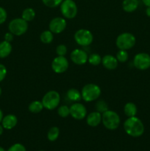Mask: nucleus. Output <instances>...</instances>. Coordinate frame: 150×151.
<instances>
[{"label": "nucleus", "mask_w": 150, "mask_h": 151, "mask_svg": "<svg viewBox=\"0 0 150 151\" xmlns=\"http://www.w3.org/2000/svg\"><path fill=\"white\" fill-rule=\"evenodd\" d=\"M124 129L126 134L132 137H139L144 133V125L142 121L136 116L128 117L124 122Z\"/></svg>", "instance_id": "obj_1"}, {"label": "nucleus", "mask_w": 150, "mask_h": 151, "mask_svg": "<svg viewBox=\"0 0 150 151\" xmlns=\"http://www.w3.org/2000/svg\"><path fill=\"white\" fill-rule=\"evenodd\" d=\"M101 122L107 129L113 131L119 128L121 119L119 115L114 111L107 110L101 114Z\"/></svg>", "instance_id": "obj_2"}, {"label": "nucleus", "mask_w": 150, "mask_h": 151, "mask_svg": "<svg viewBox=\"0 0 150 151\" xmlns=\"http://www.w3.org/2000/svg\"><path fill=\"white\" fill-rule=\"evenodd\" d=\"M101 88L98 85L94 83H88L84 86L81 91L82 99L85 102H93L97 100L101 95Z\"/></svg>", "instance_id": "obj_3"}, {"label": "nucleus", "mask_w": 150, "mask_h": 151, "mask_svg": "<svg viewBox=\"0 0 150 151\" xmlns=\"http://www.w3.org/2000/svg\"><path fill=\"white\" fill-rule=\"evenodd\" d=\"M136 38L130 32H123L117 37L116 41V46L119 50H128L135 46Z\"/></svg>", "instance_id": "obj_4"}, {"label": "nucleus", "mask_w": 150, "mask_h": 151, "mask_svg": "<svg viewBox=\"0 0 150 151\" xmlns=\"http://www.w3.org/2000/svg\"><path fill=\"white\" fill-rule=\"evenodd\" d=\"M41 102L46 109L50 111L54 110L60 104V95L57 91H49L44 94Z\"/></svg>", "instance_id": "obj_5"}, {"label": "nucleus", "mask_w": 150, "mask_h": 151, "mask_svg": "<svg viewBox=\"0 0 150 151\" xmlns=\"http://www.w3.org/2000/svg\"><path fill=\"white\" fill-rule=\"evenodd\" d=\"M8 29L11 33L16 36L24 35L28 29V22L22 18L14 19L9 23Z\"/></svg>", "instance_id": "obj_6"}, {"label": "nucleus", "mask_w": 150, "mask_h": 151, "mask_svg": "<svg viewBox=\"0 0 150 151\" xmlns=\"http://www.w3.org/2000/svg\"><path fill=\"white\" fill-rule=\"evenodd\" d=\"M60 11L66 19H72L77 14V6L73 0H63L60 4Z\"/></svg>", "instance_id": "obj_7"}, {"label": "nucleus", "mask_w": 150, "mask_h": 151, "mask_svg": "<svg viewBox=\"0 0 150 151\" xmlns=\"http://www.w3.org/2000/svg\"><path fill=\"white\" fill-rule=\"evenodd\" d=\"M74 40L79 45L89 46L94 41V36L91 31L85 29H80L75 32Z\"/></svg>", "instance_id": "obj_8"}, {"label": "nucleus", "mask_w": 150, "mask_h": 151, "mask_svg": "<svg viewBox=\"0 0 150 151\" xmlns=\"http://www.w3.org/2000/svg\"><path fill=\"white\" fill-rule=\"evenodd\" d=\"M133 64L140 70H146L150 67V55L147 53L141 52L135 55L133 59Z\"/></svg>", "instance_id": "obj_9"}, {"label": "nucleus", "mask_w": 150, "mask_h": 151, "mask_svg": "<svg viewBox=\"0 0 150 151\" xmlns=\"http://www.w3.org/2000/svg\"><path fill=\"white\" fill-rule=\"evenodd\" d=\"M69 60L65 56H57L51 62V69L55 73L61 74L69 69Z\"/></svg>", "instance_id": "obj_10"}, {"label": "nucleus", "mask_w": 150, "mask_h": 151, "mask_svg": "<svg viewBox=\"0 0 150 151\" xmlns=\"http://www.w3.org/2000/svg\"><path fill=\"white\" fill-rule=\"evenodd\" d=\"M66 26L67 23L64 18L55 17L50 21L49 28L52 33L60 34L65 30Z\"/></svg>", "instance_id": "obj_11"}, {"label": "nucleus", "mask_w": 150, "mask_h": 151, "mask_svg": "<svg viewBox=\"0 0 150 151\" xmlns=\"http://www.w3.org/2000/svg\"><path fill=\"white\" fill-rule=\"evenodd\" d=\"M69 109H70V115L74 119L81 120L87 116V109L82 103H74Z\"/></svg>", "instance_id": "obj_12"}, {"label": "nucleus", "mask_w": 150, "mask_h": 151, "mask_svg": "<svg viewBox=\"0 0 150 151\" xmlns=\"http://www.w3.org/2000/svg\"><path fill=\"white\" fill-rule=\"evenodd\" d=\"M70 58L71 61L76 65H84L88 60V55L86 52L80 49H75L71 52Z\"/></svg>", "instance_id": "obj_13"}, {"label": "nucleus", "mask_w": 150, "mask_h": 151, "mask_svg": "<svg viewBox=\"0 0 150 151\" xmlns=\"http://www.w3.org/2000/svg\"><path fill=\"white\" fill-rule=\"evenodd\" d=\"M118 60L116 57L111 55H106L101 58V63L105 69L108 70H114L118 66Z\"/></svg>", "instance_id": "obj_14"}, {"label": "nucleus", "mask_w": 150, "mask_h": 151, "mask_svg": "<svg viewBox=\"0 0 150 151\" xmlns=\"http://www.w3.org/2000/svg\"><path fill=\"white\" fill-rule=\"evenodd\" d=\"M18 119L14 114H8L4 116L1 120V125L6 130H11L16 126Z\"/></svg>", "instance_id": "obj_15"}, {"label": "nucleus", "mask_w": 150, "mask_h": 151, "mask_svg": "<svg viewBox=\"0 0 150 151\" xmlns=\"http://www.w3.org/2000/svg\"><path fill=\"white\" fill-rule=\"evenodd\" d=\"M86 122L89 126L96 127L101 122V114L99 111H94L87 116Z\"/></svg>", "instance_id": "obj_16"}, {"label": "nucleus", "mask_w": 150, "mask_h": 151, "mask_svg": "<svg viewBox=\"0 0 150 151\" xmlns=\"http://www.w3.org/2000/svg\"><path fill=\"white\" fill-rule=\"evenodd\" d=\"M138 0H124L122 2V8L126 13H132L138 7Z\"/></svg>", "instance_id": "obj_17"}, {"label": "nucleus", "mask_w": 150, "mask_h": 151, "mask_svg": "<svg viewBox=\"0 0 150 151\" xmlns=\"http://www.w3.org/2000/svg\"><path fill=\"white\" fill-rule=\"evenodd\" d=\"M12 52V45L10 42L3 41L0 42V58H5Z\"/></svg>", "instance_id": "obj_18"}, {"label": "nucleus", "mask_w": 150, "mask_h": 151, "mask_svg": "<svg viewBox=\"0 0 150 151\" xmlns=\"http://www.w3.org/2000/svg\"><path fill=\"white\" fill-rule=\"evenodd\" d=\"M124 111L126 116H127L128 117H131V116H135L137 114L138 109L135 103H127L124 107Z\"/></svg>", "instance_id": "obj_19"}, {"label": "nucleus", "mask_w": 150, "mask_h": 151, "mask_svg": "<svg viewBox=\"0 0 150 151\" xmlns=\"http://www.w3.org/2000/svg\"><path fill=\"white\" fill-rule=\"evenodd\" d=\"M44 106H43V103L41 101L39 100H35V101H32L30 104L28 106V109H29V111L31 113L33 114H38L40 112L42 111V110L44 109Z\"/></svg>", "instance_id": "obj_20"}, {"label": "nucleus", "mask_w": 150, "mask_h": 151, "mask_svg": "<svg viewBox=\"0 0 150 151\" xmlns=\"http://www.w3.org/2000/svg\"><path fill=\"white\" fill-rule=\"evenodd\" d=\"M67 97L70 100L76 103L81 100L82 94H81V92H79L76 88H70L67 91Z\"/></svg>", "instance_id": "obj_21"}, {"label": "nucleus", "mask_w": 150, "mask_h": 151, "mask_svg": "<svg viewBox=\"0 0 150 151\" xmlns=\"http://www.w3.org/2000/svg\"><path fill=\"white\" fill-rule=\"evenodd\" d=\"M35 17V12L34 9L31 8V7H27V8L24 9L22 12L21 18L25 20L26 22H29L33 20Z\"/></svg>", "instance_id": "obj_22"}, {"label": "nucleus", "mask_w": 150, "mask_h": 151, "mask_svg": "<svg viewBox=\"0 0 150 151\" xmlns=\"http://www.w3.org/2000/svg\"><path fill=\"white\" fill-rule=\"evenodd\" d=\"M60 135V130L57 127H51L47 133V138L50 142H54L57 139Z\"/></svg>", "instance_id": "obj_23"}, {"label": "nucleus", "mask_w": 150, "mask_h": 151, "mask_svg": "<svg viewBox=\"0 0 150 151\" xmlns=\"http://www.w3.org/2000/svg\"><path fill=\"white\" fill-rule=\"evenodd\" d=\"M53 38H54L53 33L49 29L44 31L40 35V39H41V42L44 44H50L53 41Z\"/></svg>", "instance_id": "obj_24"}, {"label": "nucleus", "mask_w": 150, "mask_h": 151, "mask_svg": "<svg viewBox=\"0 0 150 151\" xmlns=\"http://www.w3.org/2000/svg\"><path fill=\"white\" fill-rule=\"evenodd\" d=\"M101 56L96 53H94L91 54V55L88 56V61L89 62L90 64L93 65V66H98L101 63Z\"/></svg>", "instance_id": "obj_25"}, {"label": "nucleus", "mask_w": 150, "mask_h": 151, "mask_svg": "<svg viewBox=\"0 0 150 151\" xmlns=\"http://www.w3.org/2000/svg\"><path fill=\"white\" fill-rule=\"evenodd\" d=\"M116 59L120 63H125L128 60L129 55L126 50H119V51L116 53Z\"/></svg>", "instance_id": "obj_26"}, {"label": "nucleus", "mask_w": 150, "mask_h": 151, "mask_svg": "<svg viewBox=\"0 0 150 151\" xmlns=\"http://www.w3.org/2000/svg\"><path fill=\"white\" fill-rule=\"evenodd\" d=\"M57 114L60 117L66 118L69 116V115H70V109L69 106L63 105L57 109Z\"/></svg>", "instance_id": "obj_27"}, {"label": "nucleus", "mask_w": 150, "mask_h": 151, "mask_svg": "<svg viewBox=\"0 0 150 151\" xmlns=\"http://www.w3.org/2000/svg\"><path fill=\"white\" fill-rule=\"evenodd\" d=\"M96 111L99 112V113L103 114L106 111L109 110L108 106H107V103L104 102V100H99L96 104Z\"/></svg>", "instance_id": "obj_28"}, {"label": "nucleus", "mask_w": 150, "mask_h": 151, "mask_svg": "<svg viewBox=\"0 0 150 151\" xmlns=\"http://www.w3.org/2000/svg\"><path fill=\"white\" fill-rule=\"evenodd\" d=\"M63 0H42V2L46 7L54 8V7L60 5V4L63 2Z\"/></svg>", "instance_id": "obj_29"}, {"label": "nucleus", "mask_w": 150, "mask_h": 151, "mask_svg": "<svg viewBox=\"0 0 150 151\" xmlns=\"http://www.w3.org/2000/svg\"><path fill=\"white\" fill-rule=\"evenodd\" d=\"M56 53L57 56H65L67 53V47L64 44H60L56 48Z\"/></svg>", "instance_id": "obj_30"}, {"label": "nucleus", "mask_w": 150, "mask_h": 151, "mask_svg": "<svg viewBox=\"0 0 150 151\" xmlns=\"http://www.w3.org/2000/svg\"><path fill=\"white\" fill-rule=\"evenodd\" d=\"M7 151H26L24 146L20 143H16V144L13 145Z\"/></svg>", "instance_id": "obj_31"}, {"label": "nucleus", "mask_w": 150, "mask_h": 151, "mask_svg": "<svg viewBox=\"0 0 150 151\" xmlns=\"http://www.w3.org/2000/svg\"><path fill=\"white\" fill-rule=\"evenodd\" d=\"M7 73V71L6 66L0 63V82H1L5 78Z\"/></svg>", "instance_id": "obj_32"}, {"label": "nucleus", "mask_w": 150, "mask_h": 151, "mask_svg": "<svg viewBox=\"0 0 150 151\" xmlns=\"http://www.w3.org/2000/svg\"><path fill=\"white\" fill-rule=\"evenodd\" d=\"M7 17V14L6 10L3 7H0V24H2L4 22H5Z\"/></svg>", "instance_id": "obj_33"}, {"label": "nucleus", "mask_w": 150, "mask_h": 151, "mask_svg": "<svg viewBox=\"0 0 150 151\" xmlns=\"http://www.w3.org/2000/svg\"><path fill=\"white\" fill-rule=\"evenodd\" d=\"M13 34L11 33L10 32H7V33H5V35H4V41H8V42H11L13 40Z\"/></svg>", "instance_id": "obj_34"}, {"label": "nucleus", "mask_w": 150, "mask_h": 151, "mask_svg": "<svg viewBox=\"0 0 150 151\" xmlns=\"http://www.w3.org/2000/svg\"><path fill=\"white\" fill-rule=\"evenodd\" d=\"M142 1L146 7H150V0H142Z\"/></svg>", "instance_id": "obj_35"}, {"label": "nucleus", "mask_w": 150, "mask_h": 151, "mask_svg": "<svg viewBox=\"0 0 150 151\" xmlns=\"http://www.w3.org/2000/svg\"><path fill=\"white\" fill-rule=\"evenodd\" d=\"M146 13L147 16L150 17V7H147L146 10Z\"/></svg>", "instance_id": "obj_36"}, {"label": "nucleus", "mask_w": 150, "mask_h": 151, "mask_svg": "<svg viewBox=\"0 0 150 151\" xmlns=\"http://www.w3.org/2000/svg\"><path fill=\"white\" fill-rule=\"evenodd\" d=\"M3 117H4V116H3V112L0 109V122H1V120H2Z\"/></svg>", "instance_id": "obj_37"}, {"label": "nucleus", "mask_w": 150, "mask_h": 151, "mask_svg": "<svg viewBox=\"0 0 150 151\" xmlns=\"http://www.w3.org/2000/svg\"><path fill=\"white\" fill-rule=\"evenodd\" d=\"M3 131H4V128L1 125H0V136L3 134Z\"/></svg>", "instance_id": "obj_38"}, {"label": "nucleus", "mask_w": 150, "mask_h": 151, "mask_svg": "<svg viewBox=\"0 0 150 151\" xmlns=\"http://www.w3.org/2000/svg\"><path fill=\"white\" fill-rule=\"evenodd\" d=\"M0 151H6L2 147H0Z\"/></svg>", "instance_id": "obj_39"}, {"label": "nucleus", "mask_w": 150, "mask_h": 151, "mask_svg": "<svg viewBox=\"0 0 150 151\" xmlns=\"http://www.w3.org/2000/svg\"><path fill=\"white\" fill-rule=\"evenodd\" d=\"M1 87H0V96H1Z\"/></svg>", "instance_id": "obj_40"}, {"label": "nucleus", "mask_w": 150, "mask_h": 151, "mask_svg": "<svg viewBox=\"0 0 150 151\" xmlns=\"http://www.w3.org/2000/svg\"><path fill=\"white\" fill-rule=\"evenodd\" d=\"M40 151H44V150H40Z\"/></svg>", "instance_id": "obj_41"}]
</instances>
